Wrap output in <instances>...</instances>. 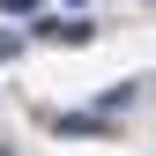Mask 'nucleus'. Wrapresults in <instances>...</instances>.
Returning <instances> with one entry per match:
<instances>
[{
  "instance_id": "f257e3e1",
  "label": "nucleus",
  "mask_w": 156,
  "mask_h": 156,
  "mask_svg": "<svg viewBox=\"0 0 156 156\" xmlns=\"http://www.w3.org/2000/svg\"><path fill=\"white\" fill-rule=\"evenodd\" d=\"M52 134H74V141H104V112H52Z\"/></svg>"
},
{
  "instance_id": "f03ea898",
  "label": "nucleus",
  "mask_w": 156,
  "mask_h": 156,
  "mask_svg": "<svg viewBox=\"0 0 156 156\" xmlns=\"http://www.w3.org/2000/svg\"><path fill=\"white\" fill-rule=\"evenodd\" d=\"M15 52H23V37H15V30H0V67H8Z\"/></svg>"
},
{
  "instance_id": "7ed1b4c3",
  "label": "nucleus",
  "mask_w": 156,
  "mask_h": 156,
  "mask_svg": "<svg viewBox=\"0 0 156 156\" xmlns=\"http://www.w3.org/2000/svg\"><path fill=\"white\" fill-rule=\"evenodd\" d=\"M0 8H8V15H30V8H37V0H0Z\"/></svg>"
},
{
  "instance_id": "20e7f679",
  "label": "nucleus",
  "mask_w": 156,
  "mask_h": 156,
  "mask_svg": "<svg viewBox=\"0 0 156 156\" xmlns=\"http://www.w3.org/2000/svg\"><path fill=\"white\" fill-rule=\"evenodd\" d=\"M67 8H82V0H67Z\"/></svg>"
},
{
  "instance_id": "39448f33",
  "label": "nucleus",
  "mask_w": 156,
  "mask_h": 156,
  "mask_svg": "<svg viewBox=\"0 0 156 156\" xmlns=\"http://www.w3.org/2000/svg\"><path fill=\"white\" fill-rule=\"evenodd\" d=\"M0 156H8V149H0Z\"/></svg>"
}]
</instances>
